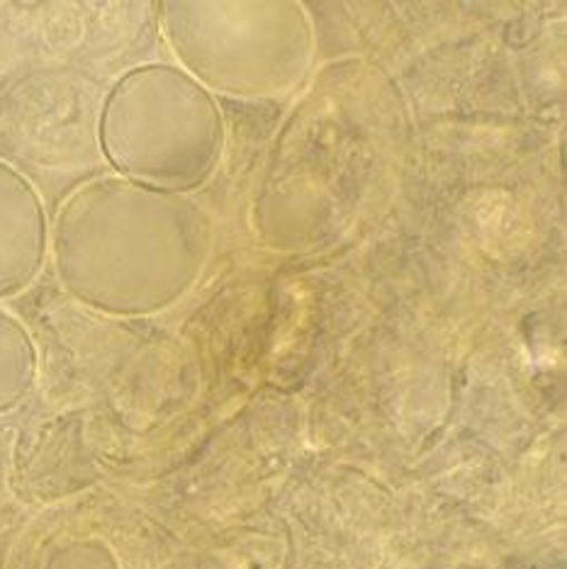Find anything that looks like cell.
I'll use <instances>...</instances> for the list:
<instances>
[{
  "instance_id": "277c9868",
  "label": "cell",
  "mask_w": 567,
  "mask_h": 569,
  "mask_svg": "<svg viewBox=\"0 0 567 569\" xmlns=\"http://www.w3.org/2000/svg\"><path fill=\"white\" fill-rule=\"evenodd\" d=\"M49 251V219L40 192L18 168L0 161V297L30 284Z\"/></svg>"
},
{
  "instance_id": "3957f363",
  "label": "cell",
  "mask_w": 567,
  "mask_h": 569,
  "mask_svg": "<svg viewBox=\"0 0 567 569\" xmlns=\"http://www.w3.org/2000/svg\"><path fill=\"white\" fill-rule=\"evenodd\" d=\"M161 32L180 69L231 96L298 86L312 51L309 22L295 3H163Z\"/></svg>"
},
{
  "instance_id": "7a4b0ae2",
  "label": "cell",
  "mask_w": 567,
  "mask_h": 569,
  "mask_svg": "<svg viewBox=\"0 0 567 569\" xmlns=\"http://www.w3.org/2000/svg\"><path fill=\"white\" fill-rule=\"evenodd\" d=\"M98 139L120 178L188 196L215 173L225 127L208 88L173 63H147L110 88Z\"/></svg>"
},
{
  "instance_id": "6da1fadb",
  "label": "cell",
  "mask_w": 567,
  "mask_h": 569,
  "mask_svg": "<svg viewBox=\"0 0 567 569\" xmlns=\"http://www.w3.org/2000/svg\"><path fill=\"white\" fill-rule=\"evenodd\" d=\"M49 249L61 282L81 300L137 309L171 300L198 276L210 224L186 196L96 178L61 204Z\"/></svg>"
}]
</instances>
